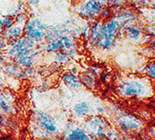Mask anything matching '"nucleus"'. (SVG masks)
<instances>
[{
	"mask_svg": "<svg viewBox=\"0 0 155 140\" xmlns=\"http://www.w3.org/2000/svg\"><path fill=\"white\" fill-rule=\"evenodd\" d=\"M81 127L94 140H106L108 132L112 129L107 119L101 115L88 117L82 122Z\"/></svg>",
	"mask_w": 155,
	"mask_h": 140,
	"instance_id": "nucleus-1",
	"label": "nucleus"
},
{
	"mask_svg": "<svg viewBox=\"0 0 155 140\" xmlns=\"http://www.w3.org/2000/svg\"><path fill=\"white\" fill-rule=\"evenodd\" d=\"M31 122L41 128L50 136L62 135L64 126H61L60 122L54 117L44 110L35 109L33 111Z\"/></svg>",
	"mask_w": 155,
	"mask_h": 140,
	"instance_id": "nucleus-2",
	"label": "nucleus"
},
{
	"mask_svg": "<svg viewBox=\"0 0 155 140\" xmlns=\"http://www.w3.org/2000/svg\"><path fill=\"white\" fill-rule=\"evenodd\" d=\"M47 25L38 19L28 21L24 26V36L27 40L36 46L43 44L46 40Z\"/></svg>",
	"mask_w": 155,
	"mask_h": 140,
	"instance_id": "nucleus-3",
	"label": "nucleus"
},
{
	"mask_svg": "<svg viewBox=\"0 0 155 140\" xmlns=\"http://www.w3.org/2000/svg\"><path fill=\"white\" fill-rule=\"evenodd\" d=\"M37 49L38 46L33 44L25 37H21L18 39L8 40V49L4 53L8 60L13 61L18 57L29 54Z\"/></svg>",
	"mask_w": 155,
	"mask_h": 140,
	"instance_id": "nucleus-4",
	"label": "nucleus"
},
{
	"mask_svg": "<svg viewBox=\"0 0 155 140\" xmlns=\"http://www.w3.org/2000/svg\"><path fill=\"white\" fill-rule=\"evenodd\" d=\"M107 5V0H87L81 6L79 14L87 20L96 19L102 14Z\"/></svg>",
	"mask_w": 155,
	"mask_h": 140,
	"instance_id": "nucleus-5",
	"label": "nucleus"
},
{
	"mask_svg": "<svg viewBox=\"0 0 155 140\" xmlns=\"http://www.w3.org/2000/svg\"><path fill=\"white\" fill-rule=\"evenodd\" d=\"M147 92L146 86L139 80H130L121 83L118 89L120 96L125 98L131 97H141Z\"/></svg>",
	"mask_w": 155,
	"mask_h": 140,
	"instance_id": "nucleus-6",
	"label": "nucleus"
},
{
	"mask_svg": "<svg viewBox=\"0 0 155 140\" xmlns=\"http://www.w3.org/2000/svg\"><path fill=\"white\" fill-rule=\"evenodd\" d=\"M61 135L64 140H94L83 130L81 126L71 121H68L64 123Z\"/></svg>",
	"mask_w": 155,
	"mask_h": 140,
	"instance_id": "nucleus-7",
	"label": "nucleus"
},
{
	"mask_svg": "<svg viewBox=\"0 0 155 140\" xmlns=\"http://www.w3.org/2000/svg\"><path fill=\"white\" fill-rule=\"evenodd\" d=\"M16 97L14 93L5 88L0 90V114L12 116L16 113Z\"/></svg>",
	"mask_w": 155,
	"mask_h": 140,
	"instance_id": "nucleus-8",
	"label": "nucleus"
},
{
	"mask_svg": "<svg viewBox=\"0 0 155 140\" xmlns=\"http://www.w3.org/2000/svg\"><path fill=\"white\" fill-rule=\"evenodd\" d=\"M116 121L120 130L123 133L138 131L143 127V122L138 118L128 113H120L117 116Z\"/></svg>",
	"mask_w": 155,
	"mask_h": 140,
	"instance_id": "nucleus-9",
	"label": "nucleus"
},
{
	"mask_svg": "<svg viewBox=\"0 0 155 140\" xmlns=\"http://www.w3.org/2000/svg\"><path fill=\"white\" fill-rule=\"evenodd\" d=\"M0 68H1L2 72L4 73L5 77L12 78L19 81L28 80L25 69L21 68L12 60H8L7 63H5L2 66H0Z\"/></svg>",
	"mask_w": 155,
	"mask_h": 140,
	"instance_id": "nucleus-10",
	"label": "nucleus"
},
{
	"mask_svg": "<svg viewBox=\"0 0 155 140\" xmlns=\"http://www.w3.org/2000/svg\"><path fill=\"white\" fill-rule=\"evenodd\" d=\"M40 56V50L38 49L32 51L31 53L25 56H21L13 60V62L23 69H28L33 68L38 62V58Z\"/></svg>",
	"mask_w": 155,
	"mask_h": 140,
	"instance_id": "nucleus-11",
	"label": "nucleus"
},
{
	"mask_svg": "<svg viewBox=\"0 0 155 140\" xmlns=\"http://www.w3.org/2000/svg\"><path fill=\"white\" fill-rule=\"evenodd\" d=\"M60 45V50L66 53L68 56L73 59L77 56V48L73 38L68 35H62L56 39Z\"/></svg>",
	"mask_w": 155,
	"mask_h": 140,
	"instance_id": "nucleus-12",
	"label": "nucleus"
},
{
	"mask_svg": "<svg viewBox=\"0 0 155 140\" xmlns=\"http://www.w3.org/2000/svg\"><path fill=\"white\" fill-rule=\"evenodd\" d=\"M92 106L86 101H81L76 103L72 107V115L75 119L81 120L82 122L91 116Z\"/></svg>",
	"mask_w": 155,
	"mask_h": 140,
	"instance_id": "nucleus-13",
	"label": "nucleus"
},
{
	"mask_svg": "<svg viewBox=\"0 0 155 140\" xmlns=\"http://www.w3.org/2000/svg\"><path fill=\"white\" fill-rule=\"evenodd\" d=\"M120 29V23L115 18L106 21L102 25V37L110 40H115Z\"/></svg>",
	"mask_w": 155,
	"mask_h": 140,
	"instance_id": "nucleus-14",
	"label": "nucleus"
},
{
	"mask_svg": "<svg viewBox=\"0 0 155 140\" xmlns=\"http://www.w3.org/2000/svg\"><path fill=\"white\" fill-rule=\"evenodd\" d=\"M62 82L66 88L71 91L78 92L82 89V85L81 83L79 76L78 75H74L70 72H68L64 75L62 78Z\"/></svg>",
	"mask_w": 155,
	"mask_h": 140,
	"instance_id": "nucleus-15",
	"label": "nucleus"
},
{
	"mask_svg": "<svg viewBox=\"0 0 155 140\" xmlns=\"http://www.w3.org/2000/svg\"><path fill=\"white\" fill-rule=\"evenodd\" d=\"M79 78H80L82 87H84L85 89L93 91L96 88V85H97L96 76H94L91 70L82 72L81 74L79 75Z\"/></svg>",
	"mask_w": 155,
	"mask_h": 140,
	"instance_id": "nucleus-16",
	"label": "nucleus"
},
{
	"mask_svg": "<svg viewBox=\"0 0 155 140\" xmlns=\"http://www.w3.org/2000/svg\"><path fill=\"white\" fill-rule=\"evenodd\" d=\"M23 35H24V28H23V25H20V24L12 25L10 28L2 31V34H1L2 37L7 40L18 39L23 37Z\"/></svg>",
	"mask_w": 155,
	"mask_h": 140,
	"instance_id": "nucleus-17",
	"label": "nucleus"
},
{
	"mask_svg": "<svg viewBox=\"0 0 155 140\" xmlns=\"http://www.w3.org/2000/svg\"><path fill=\"white\" fill-rule=\"evenodd\" d=\"M102 25L103 23L101 21H96L94 24L90 26V31H89V41L92 43L93 45H95L97 40L102 37Z\"/></svg>",
	"mask_w": 155,
	"mask_h": 140,
	"instance_id": "nucleus-18",
	"label": "nucleus"
},
{
	"mask_svg": "<svg viewBox=\"0 0 155 140\" xmlns=\"http://www.w3.org/2000/svg\"><path fill=\"white\" fill-rule=\"evenodd\" d=\"M124 33L126 37L131 41H137L142 37V28L137 25H129L124 29Z\"/></svg>",
	"mask_w": 155,
	"mask_h": 140,
	"instance_id": "nucleus-19",
	"label": "nucleus"
},
{
	"mask_svg": "<svg viewBox=\"0 0 155 140\" xmlns=\"http://www.w3.org/2000/svg\"><path fill=\"white\" fill-rule=\"evenodd\" d=\"M53 62L56 64L57 67H62V66H66V64H69L72 62V58L68 56L66 53L59 50L57 52L54 53L53 55Z\"/></svg>",
	"mask_w": 155,
	"mask_h": 140,
	"instance_id": "nucleus-20",
	"label": "nucleus"
},
{
	"mask_svg": "<svg viewBox=\"0 0 155 140\" xmlns=\"http://www.w3.org/2000/svg\"><path fill=\"white\" fill-rule=\"evenodd\" d=\"M115 40H110L101 37L95 43V46L101 50H111L115 48Z\"/></svg>",
	"mask_w": 155,
	"mask_h": 140,
	"instance_id": "nucleus-21",
	"label": "nucleus"
},
{
	"mask_svg": "<svg viewBox=\"0 0 155 140\" xmlns=\"http://www.w3.org/2000/svg\"><path fill=\"white\" fill-rule=\"evenodd\" d=\"M41 50L46 53H55L60 50V45L57 40L47 41L42 44Z\"/></svg>",
	"mask_w": 155,
	"mask_h": 140,
	"instance_id": "nucleus-22",
	"label": "nucleus"
},
{
	"mask_svg": "<svg viewBox=\"0 0 155 140\" xmlns=\"http://www.w3.org/2000/svg\"><path fill=\"white\" fill-rule=\"evenodd\" d=\"M106 140H124V135L114 129H111L108 132Z\"/></svg>",
	"mask_w": 155,
	"mask_h": 140,
	"instance_id": "nucleus-23",
	"label": "nucleus"
},
{
	"mask_svg": "<svg viewBox=\"0 0 155 140\" xmlns=\"http://www.w3.org/2000/svg\"><path fill=\"white\" fill-rule=\"evenodd\" d=\"M12 25H14V21L12 18L6 17L5 19H3V23H2V31L10 28Z\"/></svg>",
	"mask_w": 155,
	"mask_h": 140,
	"instance_id": "nucleus-24",
	"label": "nucleus"
},
{
	"mask_svg": "<svg viewBox=\"0 0 155 140\" xmlns=\"http://www.w3.org/2000/svg\"><path fill=\"white\" fill-rule=\"evenodd\" d=\"M146 74L150 79L155 80V63L149 64L146 67Z\"/></svg>",
	"mask_w": 155,
	"mask_h": 140,
	"instance_id": "nucleus-25",
	"label": "nucleus"
},
{
	"mask_svg": "<svg viewBox=\"0 0 155 140\" xmlns=\"http://www.w3.org/2000/svg\"><path fill=\"white\" fill-rule=\"evenodd\" d=\"M6 88V77L4 73L0 68V90H3Z\"/></svg>",
	"mask_w": 155,
	"mask_h": 140,
	"instance_id": "nucleus-26",
	"label": "nucleus"
},
{
	"mask_svg": "<svg viewBox=\"0 0 155 140\" xmlns=\"http://www.w3.org/2000/svg\"><path fill=\"white\" fill-rule=\"evenodd\" d=\"M8 49V40L1 37L0 39V52H5Z\"/></svg>",
	"mask_w": 155,
	"mask_h": 140,
	"instance_id": "nucleus-27",
	"label": "nucleus"
},
{
	"mask_svg": "<svg viewBox=\"0 0 155 140\" xmlns=\"http://www.w3.org/2000/svg\"><path fill=\"white\" fill-rule=\"evenodd\" d=\"M133 3L137 5V6H140V7H143V6H146L149 2V0H132Z\"/></svg>",
	"mask_w": 155,
	"mask_h": 140,
	"instance_id": "nucleus-28",
	"label": "nucleus"
},
{
	"mask_svg": "<svg viewBox=\"0 0 155 140\" xmlns=\"http://www.w3.org/2000/svg\"><path fill=\"white\" fill-rule=\"evenodd\" d=\"M89 31H90V26H89V25H85V26L82 28L81 35H82L84 37H88V36H89Z\"/></svg>",
	"mask_w": 155,
	"mask_h": 140,
	"instance_id": "nucleus-29",
	"label": "nucleus"
},
{
	"mask_svg": "<svg viewBox=\"0 0 155 140\" xmlns=\"http://www.w3.org/2000/svg\"><path fill=\"white\" fill-rule=\"evenodd\" d=\"M8 61V59L7 58L5 53L4 52H0V66H2V64H4Z\"/></svg>",
	"mask_w": 155,
	"mask_h": 140,
	"instance_id": "nucleus-30",
	"label": "nucleus"
},
{
	"mask_svg": "<svg viewBox=\"0 0 155 140\" xmlns=\"http://www.w3.org/2000/svg\"><path fill=\"white\" fill-rule=\"evenodd\" d=\"M96 112L98 113V115H103V114H105V112H106V109H105V107L104 106H98L97 107H96Z\"/></svg>",
	"mask_w": 155,
	"mask_h": 140,
	"instance_id": "nucleus-31",
	"label": "nucleus"
},
{
	"mask_svg": "<svg viewBox=\"0 0 155 140\" xmlns=\"http://www.w3.org/2000/svg\"><path fill=\"white\" fill-rule=\"evenodd\" d=\"M45 140H64L62 135H55V136H51L50 138H47Z\"/></svg>",
	"mask_w": 155,
	"mask_h": 140,
	"instance_id": "nucleus-32",
	"label": "nucleus"
},
{
	"mask_svg": "<svg viewBox=\"0 0 155 140\" xmlns=\"http://www.w3.org/2000/svg\"><path fill=\"white\" fill-rule=\"evenodd\" d=\"M28 2L32 5H38L40 2V0H28Z\"/></svg>",
	"mask_w": 155,
	"mask_h": 140,
	"instance_id": "nucleus-33",
	"label": "nucleus"
},
{
	"mask_svg": "<svg viewBox=\"0 0 155 140\" xmlns=\"http://www.w3.org/2000/svg\"><path fill=\"white\" fill-rule=\"evenodd\" d=\"M124 140H139V139L133 138V137H130V136H124Z\"/></svg>",
	"mask_w": 155,
	"mask_h": 140,
	"instance_id": "nucleus-34",
	"label": "nucleus"
},
{
	"mask_svg": "<svg viewBox=\"0 0 155 140\" xmlns=\"http://www.w3.org/2000/svg\"><path fill=\"white\" fill-rule=\"evenodd\" d=\"M1 37H2V36H1V35H0V39H1Z\"/></svg>",
	"mask_w": 155,
	"mask_h": 140,
	"instance_id": "nucleus-35",
	"label": "nucleus"
},
{
	"mask_svg": "<svg viewBox=\"0 0 155 140\" xmlns=\"http://www.w3.org/2000/svg\"><path fill=\"white\" fill-rule=\"evenodd\" d=\"M0 140H4V139H2V138H0Z\"/></svg>",
	"mask_w": 155,
	"mask_h": 140,
	"instance_id": "nucleus-36",
	"label": "nucleus"
}]
</instances>
